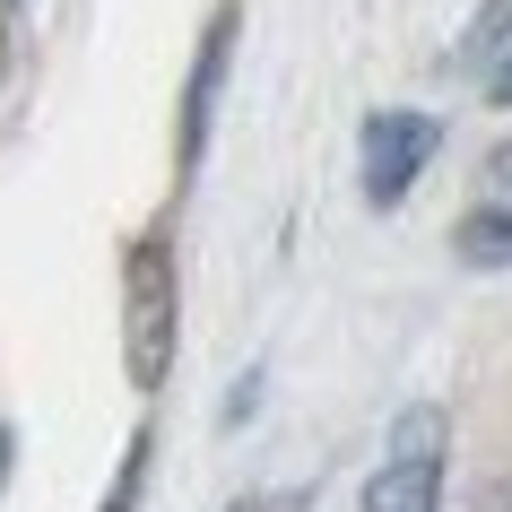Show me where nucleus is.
Masks as SVG:
<instances>
[{
  "instance_id": "obj_3",
  "label": "nucleus",
  "mask_w": 512,
  "mask_h": 512,
  "mask_svg": "<svg viewBox=\"0 0 512 512\" xmlns=\"http://www.w3.org/2000/svg\"><path fill=\"white\" fill-rule=\"evenodd\" d=\"M434 504H443V460H426V452L382 460L374 486H365V512H434Z\"/></svg>"
},
{
  "instance_id": "obj_9",
  "label": "nucleus",
  "mask_w": 512,
  "mask_h": 512,
  "mask_svg": "<svg viewBox=\"0 0 512 512\" xmlns=\"http://www.w3.org/2000/svg\"><path fill=\"white\" fill-rule=\"evenodd\" d=\"M486 96H495V105H512V53L495 61V79H486Z\"/></svg>"
},
{
  "instance_id": "obj_10",
  "label": "nucleus",
  "mask_w": 512,
  "mask_h": 512,
  "mask_svg": "<svg viewBox=\"0 0 512 512\" xmlns=\"http://www.w3.org/2000/svg\"><path fill=\"white\" fill-rule=\"evenodd\" d=\"M0 478H9V426H0Z\"/></svg>"
},
{
  "instance_id": "obj_5",
  "label": "nucleus",
  "mask_w": 512,
  "mask_h": 512,
  "mask_svg": "<svg viewBox=\"0 0 512 512\" xmlns=\"http://www.w3.org/2000/svg\"><path fill=\"white\" fill-rule=\"evenodd\" d=\"M452 252L469 270H512V209H469L452 226Z\"/></svg>"
},
{
  "instance_id": "obj_2",
  "label": "nucleus",
  "mask_w": 512,
  "mask_h": 512,
  "mask_svg": "<svg viewBox=\"0 0 512 512\" xmlns=\"http://www.w3.org/2000/svg\"><path fill=\"white\" fill-rule=\"evenodd\" d=\"M434 148H443V131H434L426 113H374L365 122V200L374 209H400Z\"/></svg>"
},
{
  "instance_id": "obj_4",
  "label": "nucleus",
  "mask_w": 512,
  "mask_h": 512,
  "mask_svg": "<svg viewBox=\"0 0 512 512\" xmlns=\"http://www.w3.org/2000/svg\"><path fill=\"white\" fill-rule=\"evenodd\" d=\"M226 44H235V18H217L209 27V53L191 70V105H183V157H200V139H209V105H217V79H226Z\"/></svg>"
},
{
  "instance_id": "obj_7",
  "label": "nucleus",
  "mask_w": 512,
  "mask_h": 512,
  "mask_svg": "<svg viewBox=\"0 0 512 512\" xmlns=\"http://www.w3.org/2000/svg\"><path fill=\"white\" fill-rule=\"evenodd\" d=\"M139 478H148V434L131 443V460H122V478H113V495H105V512H131V495H139Z\"/></svg>"
},
{
  "instance_id": "obj_1",
  "label": "nucleus",
  "mask_w": 512,
  "mask_h": 512,
  "mask_svg": "<svg viewBox=\"0 0 512 512\" xmlns=\"http://www.w3.org/2000/svg\"><path fill=\"white\" fill-rule=\"evenodd\" d=\"M122 365L139 391L174 374V252H165V235H139L122 261Z\"/></svg>"
},
{
  "instance_id": "obj_6",
  "label": "nucleus",
  "mask_w": 512,
  "mask_h": 512,
  "mask_svg": "<svg viewBox=\"0 0 512 512\" xmlns=\"http://www.w3.org/2000/svg\"><path fill=\"white\" fill-rule=\"evenodd\" d=\"M504 44H512V0H486V18L469 27V44H460V61H469V70H486V61L504 53Z\"/></svg>"
},
{
  "instance_id": "obj_8",
  "label": "nucleus",
  "mask_w": 512,
  "mask_h": 512,
  "mask_svg": "<svg viewBox=\"0 0 512 512\" xmlns=\"http://www.w3.org/2000/svg\"><path fill=\"white\" fill-rule=\"evenodd\" d=\"M486 183H495V191H504V200H512V139H504V148H495V157H486Z\"/></svg>"
}]
</instances>
